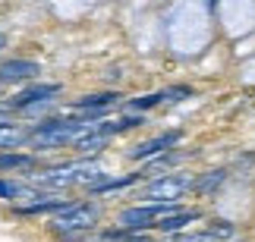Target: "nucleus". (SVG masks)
<instances>
[{"mask_svg": "<svg viewBox=\"0 0 255 242\" xmlns=\"http://www.w3.org/2000/svg\"><path fill=\"white\" fill-rule=\"evenodd\" d=\"M176 208L173 201H154V205H142V208H126L123 214H120V227L126 230H142V227H154L161 217H170L176 214Z\"/></svg>", "mask_w": 255, "mask_h": 242, "instance_id": "1", "label": "nucleus"}, {"mask_svg": "<svg viewBox=\"0 0 255 242\" xmlns=\"http://www.w3.org/2000/svg\"><path fill=\"white\" fill-rule=\"evenodd\" d=\"M98 173H101V167L92 161H79V163H66V167H54V170H47L41 173V182H47V186H70V182H92L98 179Z\"/></svg>", "mask_w": 255, "mask_h": 242, "instance_id": "2", "label": "nucleus"}, {"mask_svg": "<svg viewBox=\"0 0 255 242\" xmlns=\"http://www.w3.org/2000/svg\"><path fill=\"white\" fill-rule=\"evenodd\" d=\"M95 220H98V208L95 205H70L54 220V227L57 230H88Z\"/></svg>", "mask_w": 255, "mask_h": 242, "instance_id": "3", "label": "nucleus"}, {"mask_svg": "<svg viewBox=\"0 0 255 242\" xmlns=\"http://www.w3.org/2000/svg\"><path fill=\"white\" fill-rule=\"evenodd\" d=\"M195 179L192 176H164L158 182H151L148 186V198H161V201H173L180 198L186 189H192Z\"/></svg>", "mask_w": 255, "mask_h": 242, "instance_id": "4", "label": "nucleus"}, {"mask_svg": "<svg viewBox=\"0 0 255 242\" xmlns=\"http://www.w3.org/2000/svg\"><path fill=\"white\" fill-rule=\"evenodd\" d=\"M180 142V132H167V135H154V139L148 142H142V145H135V148L129 151V158L135 161H145V158H151V154H158V151H167L170 145Z\"/></svg>", "mask_w": 255, "mask_h": 242, "instance_id": "5", "label": "nucleus"}, {"mask_svg": "<svg viewBox=\"0 0 255 242\" xmlns=\"http://www.w3.org/2000/svg\"><path fill=\"white\" fill-rule=\"evenodd\" d=\"M60 91V85H32V88L19 91L13 104L16 107H35V104H47V98H54V94Z\"/></svg>", "mask_w": 255, "mask_h": 242, "instance_id": "6", "label": "nucleus"}, {"mask_svg": "<svg viewBox=\"0 0 255 242\" xmlns=\"http://www.w3.org/2000/svg\"><path fill=\"white\" fill-rule=\"evenodd\" d=\"M38 76V63L32 60H9L0 66V82H19V79H32Z\"/></svg>", "mask_w": 255, "mask_h": 242, "instance_id": "7", "label": "nucleus"}, {"mask_svg": "<svg viewBox=\"0 0 255 242\" xmlns=\"http://www.w3.org/2000/svg\"><path fill=\"white\" fill-rule=\"evenodd\" d=\"M195 217H199L195 211H176V214H170V217H161L154 227H158L161 233H173V230H180V227H186V224H192Z\"/></svg>", "mask_w": 255, "mask_h": 242, "instance_id": "8", "label": "nucleus"}, {"mask_svg": "<svg viewBox=\"0 0 255 242\" xmlns=\"http://www.w3.org/2000/svg\"><path fill=\"white\" fill-rule=\"evenodd\" d=\"M25 139H28V132H25V129H19V126H13V123L0 126V148H13V145L25 142Z\"/></svg>", "mask_w": 255, "mask_h": 242, "instance_id": "9", "label": "nucleus"}, {"mask_svg": "<svg viewBox=\"0 0 255 242\" xmlns=\"http://www.w3.org/2000/svg\"><path fill=\"white\" fill-rule=\"evenodd\" d=\"M129 182H135V176H120V179H92V182H88V189H92V192H114V189L129 186Z\"/></svg>", "mask_w": 255, "mask_h": 242, "instance_id": "10", "label": "nucleus"}, {"mask_svg": "<svg viewBox=\"0 0 255 242\" xmlns=\"http://www.w3.org/2000/svg\"><path fill=\"white\" fill-rule=\"evenodd\" d=\"M111 101H114V94H92V98H79V101H76V107H82V110H101Z\"/></svg>", "mask_w": 255, "mask_h": 242, "instance_id": "11", "label": "nucleus"}, {"mask_svg": "<svg viewBox=\"0 0 255 242\" xmlns=\"http://www.w3.org/2000/svg\"><path fill=\"white\" fill-rule=\"evenodd\" d=\"M224 176H227V173H224V170H214V173H205V179H195V189H202V192H208V189H214V186H221V182H224Z\"/></svg>", "mask_w": 255, "mask_h": 242, "instance_id": "12", "label": "nucleus"}, {"mask_svg": "<svg viewBox=\"0 0 255 242\" xmlns=\"http://www.w3.org/2000/svg\"><path fill=\"white\" fill-rule=\"evenodd\" d=\"M0 167H32V158H25V154H0Z\"/></svg>", "mask_w": 255, "mask_h": 242, "instance_id": "13", "label": "nucleus"}, {"mask_svg": "<svg viewBox=\"0 0 255 242\" xmlns=\"http://www.w3.org/2000/svg\"><path fill=\"white\" fill-rule=\"evenodd\" d=\"M161 101H167V94H164V91H161V94H148V98L132 101L129 107H132V110H145V107H154V104H161Z\"/></svg>", "mask_w": 255, "mask_h": 242, "instance_id": "14", "label": "nucleus"}, {"mask_svg": "<svg viewBox=\"0 0 255 242\" xmlns=\"http://www.w3.org/2000/svg\"><path fill=\"white\" fill-rule=\"evenodd\" d=\"M176 242H224L218 233H192V236H180Z\"/></svg>", "mask_w": 255, "mask_h": 242, "instance_id": "15", "label": "nucleus"}, {"mask_svg": "<svg viewBox=\"0 0 255 242\" xmlns=\"http://www.w3.org/2000/svg\"><path fill=\"white\" fill-rule=\"evenodd\" d=\"M0 195H3V198H16V195H22V189H19L16 182H0Z\"/></svg>", "mask_w": 255, "mask_h": 242, "instance_id": "16", "label": "nucleus"}, {"mask_svg": "<svg viewBox=\"0 0 255 242\" xmlns=\"http://www.w3.org/2000/svg\"><path fill=\"white\" fill-rule=\"evenodd\" d=\"M6 123H9V117H6L3 110H0V126H6Z\"/></svg>", "mask_w": 255, "mask_h": 242, "instance_id": "17", "label": "nucleus"}]
</instances>
